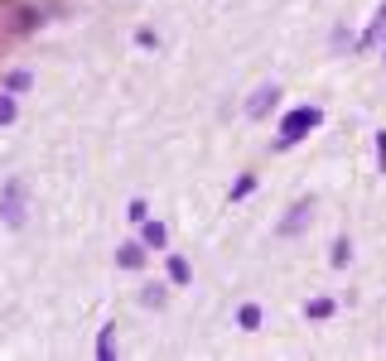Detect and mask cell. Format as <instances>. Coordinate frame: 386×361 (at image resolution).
Returning a JSON list of instances; mask_svg holds the SVG:
<instances>
[{"label":"cell","mask_w":386,"mask_h":361,"mask_svg":"<svg viewBox=\"0 0 386 361\" xmlns=\"http://www.w3.org/2000/svg\"><path fill=\"white\" fill-rule=\"evenodd\" d=\"M237 323H242L247 332H256V327H261V309H256V304H242V313H237Z\"/></svg>","instance_id":"5"},{"label":"cell","mask_w":386,"mask_h":361,"mask_svg":"<svg viewBox=\"0 0 386 361\" xmlns=\"http://www.w3.org/2000/svg\"><path fill=\"white\" fill-rule=\"evenodd\" d=\"M170 280L174 284H188V260H184V255H174V260H170Z\"/></svg>","instance_id":"6"},{"label":"cell","mask_w":386,"mask_h":361,"mask_svg":"<svg viewBox=\"0 0 386 361\" xmlns=\"http://www.w3.org/2000/svg\"><path fill=\"white\" fill-rule=\"evenodd\" d=\"M309 212H314V202H300V207L290 212V222H285L280 232H285V236H290V232H300V227H304V217H309Z\"/></svg>","instance_id":"4"},{"label":"cell","mask_w":386,"mask_h":361,"mask_svg":"<svg viewBox=\"0 0 386 361\" xmlns=\"http://www.w3.org/2000/svg\"><path fill=\"white\" fill-rule=\"evenodd\" d=\"M5 222H10V227L25 222V183H10V188H5Z\"/></svg>","instance_id":"2"},{"label":"cell","mask_w":386,"mask_h":361,"mask_svg":"<svg viewBox=\"0 0 386 361\" xmlns=\"http://www.w3.org/2000/svg\"><path fill=\"white\" fill-rule=\"evenodd\" d=\"M314 125H319V111H314V106H300V111H290V116H285V125H280V145H295L304 130H314Z\"/></svg>","instance_id":"1"},{"label":"cell","mask_w":386,"mask_h":361,"mask_svg":"<svg viewBox=\"0 0 386 361\" xmlns=\"http://www.w3.org/2000/svg\"><path fill=\"white\" fill-rule=\"evenodd\" d=\"M382 24H386V10H382Z\"/></svg>","instance_id":"12"},{"label":"cell","mask_w":386,"mask_h":361,"mask_svg":"<svg viewBox=\"0 0 386 361\" xmlns=\"http://www.w3.org/2000/svg\"><path fill=\"white\" fill-rule=\"evenodd\" d=\"M270 101H280V87H261L256 97H251V106H247V111H251V116H266V106H270Z\"/></svg>","instance_id":"3"},{"label":"cell","mask_w":386,"mask_h":361,"mask_svg":"<svg viewBox=\"0 0 386 361\" xmlns=\"http://www.w3.org/2000/svg\"><path fill=\"white\" fill-rule=\"evenodd\" d=\"M329 313H333L329 299H314V304H309V318H329Z\"/></svg>","instance_id":"9"},{"label":"cell","mask_w":386,"mask_h":361,"mask_svg":"<svg viewBox=\"0 0 386 361\" xmlns=\"http://www.w3.org/2000/svg\"><path fill=\"white\" fill-rule=\"evenodd\" d=\"M251 188H256V178H251V174H247V178H242V183H237V188H232V198H247V193H251Z\"/></svg>","instance_id":"10"},{"label":"cell","mask_w":386,"mask_h":361,"mask_svg":"<svg viewBox=\"0 0 386 361\" xmlns=\"http://www.w3.org/2000/svg\"><path fill=\"white\" fill-rule=\"evenodd\" d=\"M145 246H165V227L160 222H145Z\"/></svg>","instance_id":"7"},{"label":"cell","mask_w":386,"mask_h":361,"mask_svg":"<svg viewBox=\"0 0 386 361\" xmlns=\"http://www.w3.org/2000/svg\"><path fill=\"white\" fill-rule=\"evenodd\" d=\"M140 260H145V255H140V246H121V265H126V270H135Z\"/></svg>","instance_id":"8"},{"label":"cell","mask_w":386,"mask_h":361,"mask_svg":"<svg viewBox=\"0 0 386 361\" xmlns=\"http://www.w3.org/2000/svg\"><path fill=\"white\" fill-rule=\"evenodd\" d=\"M5 120H15V101H10V97H0V125H5Z\"/></svg>","instance_id":"11"}]
</instances>
